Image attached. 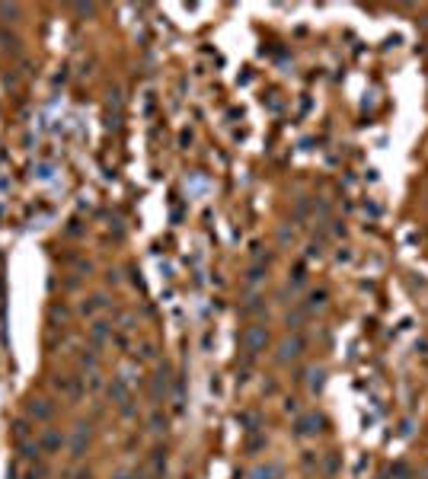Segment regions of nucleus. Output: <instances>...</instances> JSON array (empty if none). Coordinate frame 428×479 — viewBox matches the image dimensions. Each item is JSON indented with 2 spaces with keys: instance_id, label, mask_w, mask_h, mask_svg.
Listing matches in <instances>:
<instances>
[{
  "instance_id": "nucleus-1",
  "label": "nucleus",
  "mask_w": 428,
  "mask_h": 479,
  "mask_svg": "<svg viewBox=\"0 0 428 479\" xmlns=\"http://www.w3.org/2000/svg\"><path fill=\"white\" fill-rule=\"evenodd\" d=\"M240 339H243V348H246L249 355H256V352H262V348H266V342H269V329H266V326H246Z\"/></svg>"
},
{
  "instance_id": "nucleus-2",
  "label": "nucleus",
  "mask_w": 428,
  "mask_h": 479,
  "mask_svg": "<svg viewBox=\"0 0 428 479\" xmlns=\"http://www.w3.org/2000/svg\"><path fill=\"white\" fill-rule=\"evenodd\" d=\"M323 425H326V419H323V415H316V412L297 415V422H294V435H297V438L316 435V431H323Z\"/></svg>"
},
{
  "instance_id": "nucleus-3",
  "label": "nucleus",
  "mask_w": 428,
  "mask_h": 479,
  "mask_svg": "<svg viewBox=\"0 0 428 479\" xmlns=\"http://www.w3.org/2000/svg\"><path fill=\"white\" fill-rule=\"evenodd\" d=\"M304 355V339L301 335H288V339L278 345V361L288 364V361H297Z\"/></svg>"
},
{
  "instance_id": "nucleus-4",
  "label": "nucleus",
  "mask_w": 428,
  "mask_h": 479,
  "mask_svg": "<svg viewBox=\"0 0 428 479\" xmlns=\"http://www.w3.org/2000/svg\"><path fill=\"white\" fill-rule=\"evenodd\" d=\"M86 447H90V425H77V428H74V438H71V457L80 460V457L86 454Z\"/></svg>"
},
{
  "instance_id": "nucleus-5",
  "label": "nucleus",
  "mask_w": 428,
  "mask_h": 479,
  "mask_svg": "<svg viewBox=\"0 0 428 479\" xmlns=\"http://www.w3.org/2000/svg\"><path fill=\"white\" fill-rule=\"evenodd\" d=\"M54 387H58L61 393H67L71 400H80V396H83V380H80V377H54Z\"/></svg>"
},
{
  "instance_id": "nucleus-6",
  "label": "nucleus",
  "mask_w": 428,
  "mask_h": 479,
  "mask_svg": "<svg viewBox=\"0 0 428 479\" xmlns=\"http://www.w3.org/2000/svg\"><path fill=\"white\" fill-rule=\"evenodd\" d=\"M29 415H32L36 422H48L51 415H54V406H51L48 400H32V403H29Z\"/></svg>"
},
{
  "instance_id": "nucleus-7",
  "label": "nucleus",
  "mask_w": 428,
  "mask_h": 479,
  "mask_svg": "<svg viewBox=\"0 0 428 479\" xmlns=\"http://www.w3.org/2000/svg\"><path fill=\"white\" fill-rule=\"evenodd\" d=\"M61 447H64V435H61V431H54V428H48L42 435V450H45V454H58Z\"/></svg>"
},
{
  "instance_id": "nucleus-8",
  "label": "nucleus",
  "mask_w": 428,
  "mask_h": 479,
  "mask_svg": "<svg viewBox=\"0 0 428 479\" xmlns=\"http://www.w3.org/2000/svg\"><path fill=\"white\" fill-rule=\"evenodd\" d=\"M106 335H109V323H103V320H96L90 326V342H93V348H99L106 342Z\"/></svg>"
},
{
  "instance_id": "nucleus-9",
  "label": "nucleus",
  "mask_w": 428,
  "mask_h": 479,
  "mask_svg": "<svg viewBox=\"0 0 428 479\" xmlns=\"http://www.w3.org/2000/svg\"><path fill=\"white\" fill-rule=\"evenodd\" d=\"M0 48L10 51V55H19V38L13 36V32H3V29H0Z\"/></svg>"
},
{
  "instance_id": "nucleus-10",
  "label": "nucleus",
  "mask_w": 428,
  "mask_h": 479,
  "mask_svg": "<svg viewBox=\"0 0 428 479\" xmlns=\"http://www.w3.org/2000/svg\"><path fill=\"white\" fill-rule=\"evenodd\" d=\"M278 463H262V467H256L253 470V479H278Z\"/></svg>"
},
{
  "instance_id": "nucleus-11",
  "label": "nucleus",
  "mask_w": 428,
  "mask_h": 479,
  "mask_svg": "<svg viewBox=\"0 0 428 479\" xmlns=\"http://www.w3.org/2000/svg\"><path fill=\"white\" fill-rule=\"evenodd\" d=\"M109 396H112V403H128V387H125V380H115L112 387H109Z\"/></svg>"
},
{
  "instance_id": "nucleus-12",
  "label": "nucleus",
  "mask_w": 428,
  "mask_h": 479,
  "mask_svg": "<svg viewBox=\"0 0 428 479\" xmlns=\"http://www.w3.org/2000/svg\"><path fill=\"white\" fill-rule=\"evenodd\" d=\"M19 450H23V457H26V460H39V457L45 454V450H42V444H29V441H19Z\"/></svg>"
},
{
  "instance_id": "nucleus-13",
  "label": "nucleus",
  "mask_w": 428,
  "mask_h": 479,
  "mask_svg": "<svg viewBox=\"0 0 428 479\" xmlns=\"http://www.w3.org/2000/svg\"><path fill=\"white\" fill-rule=\"evenodd\" d=\"M326 300H329V294H326L323 288H320V291H310V294H307V310H313V307H323Z\"/></svg>"
},
{
  "instance_id": "nucleus-14",
  "label": "nucleus",
  "mask_w": 428,
  "mask_h": 479,
  "mask_svg": "<svg viewBox=\"0 0 428 479\" xmlns=\"http://www.w3.org/2000/svg\"><path fill=\"white\" fill-rule=\"evenodd\" d=\"M0 16H3V23H16L19 6H13V3H0Z\"/></svg>"
},
{
  "instance_id": "nucleus-15",
  "label": "nucleus",
  "mask_w": 428,
  "mask_h": 479,
  "mask_svg": "<svg viewBox=\"0 0 428 479\" xmlns=\"http://www.w3.org/2000/svg\"><path fill=\"white\" fill-rule=\"evenodd\" d=\"M26 435H29V422L16 419V422H13V438H16V441H26Z\"/></svg>"
},
{
  "instance_id": "nucleus-16",
  "label": "nucleus",
  "mask_w": 428,
  "mask_h": 479,
  "mask_svg": "<svg viewBox=\"0 0 428 479\" xmlns=\"http://www.w3.org/2000/svg\"><path fill=\"white\" fill-rule=\"evenodd\" d=\"M103 297H99V294H96V297H90V300H83V307H80V310H83V313H96V310L99 307H103Z\"/></svg>"
},
{
  "instance_id": "nucleus-17",
  "label": "nucleus",
  "mask_w": 428,
  "mask_h": 479,
  "mask_svg": "<svg viewBox=\"0 0 428 479\" xmlns=\"http://www.w3.org/2000/svg\"><path fill=\"white\" fill-rule=\"evenodd\" d=\"M301 323H304V310H294V313H288V326H291V329H301Z\"/></svg>"
},
{
  "instance_id": "nucleus-18",
  "label": "nucleus",
  "mask_w": 428,
  "mask_h": 479,
  "mask_svg": "<svg viewBox=\"0 0 428 479\" xmlns=\"http://www.w3.org/2000/svg\"><path fill=\"white\" fill-rule=\"evenodd\" d=\"M262 444H266V438H262V435H253V438H249V441H246V450H249V454H253V450H259Z\"/></svg>"
},
{
  "instance_id": "nucleus-19",
  "label": "nucleus",
  "mask_w": 428,
  "mask_h": 479,
  "mask_svg": "<svg viewBox=\"0 0 428 479\" xmlns=\"http://www.w3.org/2000/svg\"><path fill=\"white\" fill-rule=\"evenodd\" d=\"M310 377H313V380H310V390H313V393H316V390H323V370H313V374H310Z\"/></svg>"
},
{
  "instance_id": "nucleus-20",
  "label": "nucleus",
  "mask_w": 428,
  "mask_h": 479,
  "mask_svg": "<svg viewBox=\"0 0 428 479\" xmlns=\"http://www.w3.org/2000/svg\"><path fill=\"white\" fill-rule=\"evenodd\" d=\"M74 10H77L80 16H93V13H96V6H93V3H77Z\"/></svg>"
},
{
  "instance_id": "nucleus-21",
  "label": "nucleus",
  "mask_w": 428,
  "mask_h": 479,
  "mask_svg": "<svg viewBox=\"0 0 428 479\" xmlns=\"http://www.w3.org/2000/svg\"><path fill=\"white\" fill-rule=\"evenodd\" d=\"M326 470H329V473H336V470H339V457H336V454H329V460H326Z\"/></svg>"
},
{
  "instance_id": "nucleus-22",
  "label": "nucleus",
  "mask_w": 428,
  "mask_h": 479,
  "mask_svg": "<svg viewBox=\"0 0 428 479\" xmlns=\"http://www.w3.org/2000/svg\"><path fill=\"white\" fill-rule=\"evenodd\" d=\"M259 278H262V268H253V272L246 275V281H249V285H256V281H259Z\"/></svg>"
},
{
  "instance_id": "nucleus-23",
  "label": "nucleus",
  "mask_w": 428,
  "mask_h": 479,
  "mask_svg": "<svg viewBox=\"0 0 428 479\" xmlns=\"http://www.w3.org/2000/svg\"><path fill=\"white\" fill-rule=\"evenodd\" d=\"M291 281H294V285H301V281H304V265H297V268H294V275H291Z\"/></svg>"
},
{
  "instance_id": "nucleus-24",
  "label": "nucleus",
  "mask_w": 428,
  "mask_h": 479,
  "mask_svg": "<svg viewBox=\"0 0 428 479\" xmlns=\"http://www.w3.org/2000/svg\"><path fill=\"white\" fill-rule=\"evenodd\" d=\"M80 361H83L86 368H96V355H93V352H86V355H83V358H80Z\"/></svg>"
},
{
  "instance_id": "nucleus-25",
  "label": "nucleus",
  "mask_w": 428,
  "mask_h": 479,
  "mask_svg": "<svg viewBox=\"0 0 428 479\" xmlns=\"http://www.w3.org/2000/svg\"><path fill=\"white\" fill-rule=\"evenodd\" d=\"M256 310H262V303H259V300H253V303H246V307H243V313H256Z\"/></svg>"
},
{
  "instance_id": "nucleus-26",
  "label": "nucleus",
  "mask_w": 428,
  "mask_h": 479,
  "mask_svg": "<svg viewBox=\"0 0 428 479\" xmlns=\"http://www.w3.org/2000/svg\"><path fill=\"white\" fill-rule=\"evenodd\" d=\"M77 479H90V473H86V470H80V473H77Z\"/></svg>"
}]
</instances>
